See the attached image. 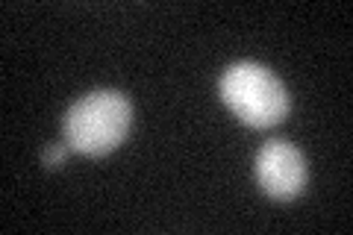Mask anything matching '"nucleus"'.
I'll return each instance as SVG.
<instances>
[{"mask_svg":"<svg viewBox=\"0 0 353 235\" xmlns=\"http://www.w3.org/2000/svg\"><path fill=\"white\" fill-rule=\"evenodd\" d=\"M259 188L274 200H294L306 185V162L294 144L283 139L265 141L256 153Z\"/></svg>","mask_w":353,"mask_h":235,"instance_id":"7ed1b4c3","label":"nucleus"},{"mask_svg":"<svg viewBox=\"0 0 353 235\" xmlns=\"http://www.w3.org/2000/svg\"><path fill=\"white\" fill-rule=\"evenodd\" d=\"M221 100L248 127L268 130L289 115V94L271 68L259 62H236L221 74Z\"/></svg>","mask_w":353,"mask_h":235,"instance_id":"f03ea898","label":"nucleus"},{"mask_svg":"<svg viewBox=\"0 0 353 235\" xmlns=\"http://www.w3.org/2000/svg\"><path fill=\"white\" fill-rule=\"evenodd\" d=\"M132 124L130 100L115 88H101L80 97L62 118L65 144L83 156H106L112 153Z\"/></svg>","mask_w":353,"mask_h":235,"instance_id":"f257e3e1","label":"nucleus"},{"mask_svg":"<svg viewBox=\"0 0 353 235\" xmlns=\"http://www.w3.org/2000/svg\"><path fill=\"white\" fill-rule=\"evenodd\" d=\"M68 144H50V147H44V153H41V165L48 167V171H57V167H62L65 165V156H68Z\"/></svg>","mask_w":353,"mask_h":235,"instance_id":"20e7f679","label":"nucleus"}]
</instances>
